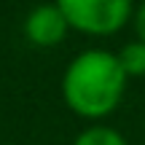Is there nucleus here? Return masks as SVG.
Returning a JSON list of instances; mask_svg holds the SVG:
<instances>
[{
	"label": "nucleus",
	"instance_id": "nucleus-6",
	"mask_svg": "<svg viewBox=\"0 0 145 145\" xmlns=\"http://www.w3.org/2000/svg\"><path fill=\"white\" fill-rule=\"evenodd\" d=\"M135 32H137V40L145 43V0L140 3V8H135Z\"/></svg>",
	"mask_w": 145,
	"mask_h": 145
},
{
	"label": "nucleus",
	"instance_id": "nucleus-5",
	"mask_svg": "<svg viewBox=\"0 0 145 145\" xmlns=\"http://www.w3.org/2000/svg\"><path fill=\"white\" fill-rule=\"evenodd\" d=\"M72 145H126V140L113 126L94 124V126H89V129H83L81 135L72 140Z\"/></svg>",
	"mask_w": 145,
	"mask_h": 145
},
{
	"label": "nucleus",
	"instance_id": "nucleus-1",
	"mask_svg": "<svg viewBox=\"0 0 145 145\" xmlns=\"http://www.w3.org/2000/svg\"><path fill=\"white\" fill-rule=\"evenodd\" d=\"M126 81L129 78L116 54L105 48H86L65 70L62 97L65 105L81 118H105L118 108Z\"/></svg>",
	"mask_w": 145,
	"mask_h": 145
},
{
	"label": "nucleus",
	"instance_id": "nucleus-2",
	"mask_svg": "<svg viewBox=\"0 0 145 145\" xmlns=\"http://www.w3.org/2000/svg\"><path fill=\"white\" fill-rule=\"evenodd\" d=\"M70 30L83 35H113L132 19V0H54Z\"/></svg>",
	"mask_w": 145,
	"mask_h": 145
},
{
	"label": "nucleus",
	"instance_id": "nucleus-4",
	"mask_svg": "<svg viewBox=\"0 0 145 145\" xmlns=\"http://www.w3.org/2000/svg\"><path fill=\"white\" fill-rule=\"evenodd\" d=\"M116 57H118V65L126 72V78H142L145 75V43L142 40L124 43Z\"/></svg>",
	"mask_w": 145,
	"mask_h": 145
},
{
	"label": "nucleus",
	"instance_id": "nucleus-3",
	"mask_svg": "<svg viewBox=\"0 0 145 145\" xmlns=\"http://www.w3.org/2000/svg\"><path fill=\"white\" fill-rule=\"evenodd\" d=\"M70 24L65 14L57 8V3H38L24 19V38L35 46H57L67 35Z\"/></svg>",
	"mask_w": 145,
	"mask_h": 145
}]
</instances>
